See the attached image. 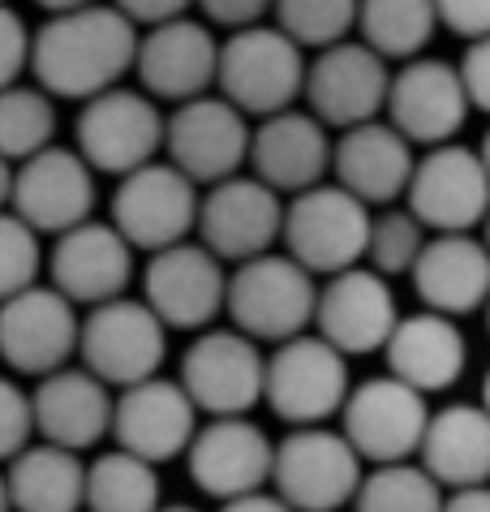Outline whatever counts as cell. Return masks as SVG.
I'll return each instance as SVG.
<instances>
[{
	"label": "cell",
	"instance_id": "6da1fadb",
	"mask_svg": "<svg viewBox=\"0 0 490 512\" xmlns=\"http://www.w3.org/2000/svg\"><path fill=\"white\" fill-rule=\"evenodd\" d=\"M138 61V26L112 5L56 13L31 35V69L43 95L95 99Z\"/></svg>",
	"mask_w": 490,
	"mask_h": 512
},
{
	"label": "cell",
	"instance_id": "7a4b0ae2",
	"mask_svg": "<svg viewBox=\"0 0 490 512\" xmlns=\"http://www.w3.org/2000/svg\"><path fill=\"white\" fill-rule=\"evenodd\" d=\"M220 99H228L241 117H276L306 91V52L280 26H250L233 31L220 44L215 69Z\"/></svg>",
	"mask_w": 490,
	"mask_h": 512
},
{
	"label": "cell",
	"instance_id": "3957f363",
	"mask_svg": "<svg viewBox=\"0 0 490 512\" xmlns=\"http://www.w3.org/2000/svg\"><path fill=\"white\" fill-rule=\"evenodd\" d=\"M224 310L233 315V327L250 340H297L306 336L319 310V289L314 276L288 254H263V259L241 263L228 276V297Z\"/></svg>",
	"mask_w": 490,
	"mask_h": 512
},
{
	"label": "cell",
	"instance_id": "277c9868",
	"mask_svg": "<svg viewBox=\"0 0 490 512\" xmlns=\"http://www.w3.org/2000/svg\"><path fill=\"white\" fill-rule=\"evenodd\" d=\"M82 371H91L104 388H134L160 375L168 358V327L155 319V310L138 297H117V302L95 306L82 319L78 336Z\"/></svg>",
	"mask_w": 490,
	"mask_h": 512
},
{
	"label": "cell",
	"instance_id": "5b68a950",
	"mask_svg": "<svg viewBox=\"0 0 490 512\" xmlns=\"http://www.w3.org/2000/svg\"><path fill=\"white\" fill-rule=\"evenodd\" d=\"M370 207L340 186H314L284 207V246L288 259L310 276H340L366 259L370 246Z\"/></svg>",
	"mask_w": 490,
	"mask_h": 512
},
{
	"label": "cell",
	"instance_id": "8992f818",
	"mask_svg": "<svg viewBox=\"0 0 490 512\" xmlns=\"http://www.w3.org/2000/svg\"><path fill=\"white\" fill-rule=\"evenodd\" d=\"M271 482L293 512H340L349 500H357L362 457L340 431L297 426L288 439H280Z\"/></svg>",
	"mask_w": 490,
	"mask_h": 512
},
{
	"label": "cell",
	"instance_id": "52a82bcc",
	"mask_svg": "<svg viewBox=\"0 0 490 512\" xmlns=\"http://www.w3.org/2000/svg\"><path fill=\"white\" fill-rule=\"evenodd\" d=\"M164 134H168V121L160 117L155 99L129 87H112L82 104L78 155L91 164V173L129 177L138 168L155 164Z\"/></svg>",
	"mask_w": 490,
	"mask_h": 512
},
{
	"label": "cell",
	"instance_id": "ba28073f",
	"mask_svg": "<svg viewBox=\"0 0 490 512\" xmlns=\"http://www.w3.org/2000/svg\"><path fill=\"white\" fill-rule=\"evenodd\" d=\"M181 388L198 414L211 418H245L263 401L267 358L250 336L237 327H211L185 349L181 358Z\"/></svg>",
	"mask_w": 490,
	"mask_h": 512
},
{
	"label": "cell",
	"instance_id": "9c48e42d",
	"mask_svg": "<svg viewBox=\"0 0 490 512\" xmlns=\"http://www.w3.org/2000/svg\"><path fill=\"white\" fill-rule=\"evenodd\" d=\"M198 186L172 164H147L138 173L121 177V190L112 194V229L134 250H172L181 246L190 229H198Z\"/></svg>",
	"mask_w": 490,
	"mask_h": 512
},
{
	"label": "cell",
	"instance_id": "30bf717a",
	"mask_svg": "<svg viewBox=\"0 0 490 512\" xmlns=\"http://www.w3.org/2000/svg\"><path fill=\"white\" fill-rule=\"evenodd\" d=\"M263 401L293 426H319L349 401V362L323 336H297L267 358Z\"/></svg>",
	"mask_w": 490,
	"mask_h": 512
},
{
	"label": "cell",
	"instance_id": "8fae6325",
	"mask_svg": "<svg viewBox=\"0 0 490 512\" xmlns=\"http://www.w3.org/2000/svg\"><path fill=\"white\" fill-rule=\"evenodd\" d=\"M340 418H344L340 435L349 439L362 461L405 465L413 452H422L430 409H426V396L413 392L409 383L379 375V379L357 383L340 409Z\"/></svg>",
	"mask_w": 490,
	"mask_h": 512
},
{
	"label": "cell",
	"instance_id": "7c38bea8",
	"mask_svg": "<svg viewBox=\"0 0 490 512\" xmlns=\"http://www.w3.org/2000/svg\"><path fill=\"white\" fill-rule=\"evenodd\" d=\"M250 134L254 130L228 99L203 95L168 117L164 151L168 164L190 177L194 186H220V181H233L241 164L250 160Z\"/></svg>",
	"mask_w": 490,
	"mask_h": 512
},
{
	"label": "cell",
	"instance_id": "4fadbf2b",
	"mask_svg": "<svg viewBox=\"0 0 490 512\" xmlns=\"http://www.w3.org/2000/svg\"><path fill=\"white\" fill-rule=\"evenodd\" d=\"M82 319L69 297L56 289H26L9 302H0V358L18 375L48 379L65 371L69 358L78 353Z\"/></svg>",
	"mask_w": 490,
	"mask_h": 512
},
{
	"label": "cell",
	"instance_id": "5bb4252c",
	"mask_svg": "<svg viewBox=\"0 0 490 512\" xmlns=\"http://www.w3.org/2000/svg\"><path fill=\"white\" fill-rule=\"evenodd\" d=\"M387 91H392V74H387L383 56L344 39L306 65V91L301 95L310 99L314 121L357 130V125L379 121V112L387 108Z\"/></svg>",
	"mask_w": 490,
	"mask_h": 512
},
{
	"label": "cell",
	"instance_id": "9a60e30c",
	"mask_svg": "<svg viewBox=\"0 0 490 512\" xmlns=\"http://www.w3.org/2000/svg\"><path fill=\"white\" fill-rule=\"evenodd\" d=\"M409 211L422 229L473 233L490 216V177L478 151L435 147L422 155L409 181Z\"/></svg>",
	"mask_w": 490,
	"mask_h": 512
},
{
	"label": "cell",
	"instance_id": "2e32d148",
	"mask_svg": "<svg viewBox=\"0 0 490 512\" xmlns=\"http://www.w3.org/2000/svg\"><path fill=\"white\" fill-rule=\"evenodd\" d=\"M13 216L35 233H69L95 211V173L78 151L43 147L13 173Z\"/></svg>",
	"mask_w": 490,
	"mask_h": 512
},
{
	"label": "cell",
	"instance_id": "e0dca14e",
	"mask_svg": "<svg viewBox=\"0 0 490 512\" xmlns=\"http://www.w3.org/2000/svg\"><path fill=\"white\" fill-rule=\"evenodd\" d=\"M228 276L220 259L207 246H181L151 254L142 272V302L155 310V319L177 332H198L224 310Z\"/></svg>",
	"mask_w": 490,
	"mask_h": 512
},
{
	"label": "cell",
	"instance_id": "ac0fdd59",
	"mask_svg": "<svg viewBox=\"0 0 490 512\" xmlns=\"http://www.w3.org/2000/svg\"><path fill=\"white\" fill-rule=\"evenodd\" d=\"M194 435H198V409L177 379L155 375L147 383H134L112 405V439H117V448L147 465L190 452Z\"/></svg>",
	"mask_w": 490,
	"mask_h": 512
},
{
	"label": "cell",
	"instance_id": "d6986e66",
	"mask_svg": "<svg viewBox=\"0 0 490 512\" xmlns=\"http://www.w3.org/2000/svg\"><path fill=\"white\" fill-rule=\"evenodd\" d=\"M198 233L215 259H263L284 237V203L258 177L220 181L198 207Z\"/></svg>",
	"mask_w": 490,
	"mask_h": 512
},
{
	"label": "cell",
	"instance_id": "ffe728a7",
	"mask_svg": "<svg viewBox=\"0 0 490 512\" xmlns=\"http://www.w3.org/2000/svg\"><path fill=\"white\" fill-rule=\"evenodd\" d=\"M469 117V95L460 69L435 56L405 61L387 91V125L405 134L413 147H448V138Z\"/></svg>",
	"mask_w": 490,
	"mask_h": 512
},
{
	"label": "cell",
	"instance_id": "44dd1931",
	"mask_svg": "<svg viewBox=\"0 0 490 512\" xmlns=\"http://www.w3.org/2000/svg\"><path fill=\"white\" fill-rule=\"evenodd\" d=\"M396 297L387 280L370 267H349V272L331 276L319 289V310H314V327L336 353L344 358H362V353L387 349L396 332Z\"/></svg>",
	"mask_w": 490,
	"mask_h": 512
},
{
	"label": "cell",
	"instance_id": "7402d4cb",
	"mask_svg": "<svg viewBox=\"0 0 490 512\" xmlns=\"http://www.w3.org/2000/svg\"><path fill=\"white\" fill-rule=\"evenodd\" d=\"M138 82L155 99L172 104H190L203 99L215 87V69H220V44H215L211 26L198 18H172L164 26H151L138 39Z\"/></svg>",
	"mask_w": 490,
	"mask_h": 512
},
{
	"label": "cell",
	"instance_id": "603a6c76",
	"mask_svg": "<svg viewBox=\"0 0 490 512\" xmlns=\"http://www.w3.org/2000/svg\"><path fill=\"white\" fill-rule=\"evenodd\" d=\"M134 280V246L104 220H86L56 237L52 289L74 306H104L125 297Z\"/></svg>",
	"mask_w": 490,
	"mask_h": 512
},
{
	"label": "cell",
	"instance_id": "cb8c5ba5",
	"mask_svg": "<svg viewBox=\"0 0 490 512\" xmlns=\"http://www.w3.org/2000/svg\"><path fill=\"white\" fill-rule=\"evenodd\" d=\"M276 444L250 418H211L190 444V478L215 500H241L271 482Z\"/></svg>",
	"mask_w": 490,
	"mask_h": 512
},
{
	"label": "cell",
	"instance_id": "d4e9b609",
	"mask_svg": "<svg viewBox=\"0 0 490 512\" xmlns=\"http://www.w3.org/2000/svg\"><path fill=\"white\" fill-rule=\"evenodd\" d=\"M250 164L254 177L276 194H306L323 186V173L331 168V142L327 125L310 112H276L250 134Z\"/></svg>",
	"mask_w": 490,
	"mask_h": 512
},
{
	"label": "cell",
	"instance_id": "484cf974",
	"mask_svg": "<svg viewBox=\"0 0 490 512\" xmlns=\"http://www.w3.org/2000/svg\"><path fill=\"white\" fill-rule=\"evenodd\" d=\"M413 289L435 315H473L490 302V250L473 233L430 237L413 263Z\"/></svg>",
	"mask_w": 490,
	"mask_h": 512
},
{
	"label": "cell",
	"instance_id": "4316f807",
	"mask_svg": "<svg viewBox=\"0 0 490 512\" xmlns=\"http://www.w3.org/2000/svg\"><path fill=\"white\" fill-rule=\"evenodd\" d=\"M331 168H336V186L349 190L357 203H392L409 194L417 155L405 134H396L387 121H370L357 130H344V138L331 147Z\"/></svg>",
	"mask_w": 490,
	"mask_h": 512
},
{
	"label": "cell",
	"instance_id": "83f0119b",
	"mask_svg": "<svg viewBox=\"0 0 490 512\" xmlns=\"http://www.w3.org/2000/svg\"><path fill=\"white\" fill-rule=\"evenodd\" d=\"M112 405L117 401L108 396V388L82 366H65L39 379V388L31 392L35 431L43 435V444L65 452L95 448L112 431Z\"/></svg>",
	"mask_w": 490,
	"mask_h": 512
},
{
	"label": "cell",
	"instance_id": "f1b7e54d",
	"mask_svg": "<svg viewBox=\"0 0 490 512\" xmlns=\"http://www.w3.org/2000/svg\"><path fill=\"white\" fill-rule=\"evenodd\" d=\"M383 353L387 366H392V379L409 383L422 396L452 388L469 362V345L460 336V327L448 315H435V310L400 319Z\"/></svg>",
	"mask_w": 490,
	"mask_h": 512
},
{
	"label": "cell",
	"instance_id": "f546056e",
	"mask_svg": "<svg viewBox=\"0 0 490 512\" xmlns=\"http://www.w3.org/2000/svg\"><path fill=\"white\" fill-rule=\"evenodd\" d=\"M422 469L439 487L469 491L490 478V414L482 405H448L430 414L422 439Z\"/></svg>",
	"mask_w": 490,
	"mask_h": 512
},
{
	"label": "cell",
	"instance_id": "4dcf8cb0",
	"mask_svg": "<svg viewBox=\"0 0 490 512\" xmlns=\"http://www.w3.org/2000/svg\"><path fill=\"white\" fill-rule=\"evenodd\" d=\"M13 512H78L86 504V465L78 452L31 444L5 469Z\"/></svg>",
	"mask_w": 490,
	"mask_h": 512
},
{
	"label": "cell",
	"instance_id": "1f68e13d",
	"mask_svg": "<svg viewBox=\"0 0 490 512\" xmlns=\"http://www.w3.org/2000/svg\"><path fill=\"white\" fill-rule=\"evenodd\" d=\"M362 44L383 61H417L439 26L435 0H357Z\"/></svg>",
	"mask_w": 490,
	"mask_h": 512
},
{
	"label": "cell",
	"instance_id": "d6a6232c",
	"mask_svg": "<svg viewBox=\"0 0 490 512\" xmlns=\"http://www.w3.org/2000/svg\"><path fill=\"white\" fill-rule=\"evenodd\" d=\"M86 508L91 512H160L155 465L112 448L86 465Z\"/></svg>",
	"mask_w": 490,
	"mask_h": 512
},
{
	"label": "cell",
	"instance_id": "836d02e7",
	"mask_svg": "<svg viewBox=\"0 0 490 512\" xmlns=\"http://www.w3.org/2000/svg\"><path fill=\"white\" fill-rule=\"evenodd\" d=\"M56 108L39 87H5L0 91V160L26 164L43 147H52Z\"/></svg>",
	"mask_w": 490,
	"mask_h": 512
},
{
	"label": "cell",
	"instance_id": "e575fe53",
	"mask_svg": "<svg viewBox=\"0 0 490 512\" xmlns=\"http://www.w3.org/2000/svg\"><path fill=\"white\" fill-rule=\"evenodd\" d=\"M443 487L422 465H374L357 487V512H443Z\"/></svg>",
	"mask_w": 490,
	"mask_h": 512
},
{
	"label": "cell",
	"instance_id": "d590c367",
	"mask_svg": "<svg viewBox=\"0 0 490 512\" xmlns=\"http://www.w3.org/2000/svg\"><path fill=\"white\" fill-rule=\"evenodd\" d=\"M276 26L306 52H327L357 26V0H276Z\"/></svg>",
	"mask_w": 490,
	"mask_h": 512
},
{
	"label": "cell",
	"instance_id": "8d00e7d4",
	"mask_svg": "<svg viewBox=\"0 0 490 512\" xmlns=\"http://www.w3.org/2000/svg\"><path fill=\"white\" fill-rule=\"evenodd\" d=\"M422 246H426V229L417 224L413 211H383V216H374V224H370V246H366L370 272H379L383 280L413 272Z\"/></svg>",
	"mask_w": 490,
	"mask_h": 512
},
{
	"label": "cell",
	"instance_id": "74e56055",
	"mask_svg": "<svg viewBox=\"0 0 490 512\" xmlns=\"http://www.w3.org/2000/svg\"><path fill=\"white\" fill-rule=\"evenodd\" d=\"M39 263V233L26 229L13 211H0V302L35 289Z\"/></svg>",
	"mask_w": 490,
	"mask_h": 512
},
{
	"label": "cell",
	"instance_id": "f35d334b",
	"mask_svg": "<svg viewBox=\"0 0 490 512\" xmlns=\"http://www.w3.org/2000/svg\"><path fill=\"white\" fill-rule=\"evenodd\" d=\"M31 435H35L31 392H22L13 379L0 375V461H13L18 452L31 448Z\"/></svg>",
	"mask_w": 490,
	"mask_h": 512
},
{
	"label": "cell",
	"instance_id": "ab89813d",
	"mask_svg": "<svg viewBox=\"0 0 490 512\" xmlns=\"http://www.w3.org/2000/svg\"><path fill=\"white\" fill-rule=\"evenodd\" d=\"M26 65H31V31L9 5H0V91L18 87Z\"/></svg>",
	"mask_w": 490,
	"mask_h": 512
},
{
	"label": "cell",
	"instance_id": "60d3db41",
	"mask_svg": "<svg viewBox=\"0 0 490 512\" xmlns=\"http://www.w3.org/2000/svg\"><path fill=\"white\" fill-rule=\"evenodd\" d=\"M198 9L211 18V26H228V31H250V26H263L267 9L276 0H194Z\"/></svg>",
	"mask_w": 490,
	"mask_h": 512
},
{
	"label": "cell",
	"instance_id": "b9f144b4",
	"mask_svg": "<svg viewBox=\"0 0 490 512\" xmlns=\"http://www.w3.org/2000/svg\"><path fill=\"white\" fill-rule=\"evenodd\" d=\"M439 22L465 39H486L490 35V0H435Z\"/></svg>",
	"mask_w": 490,
	"mask_h": 512
},
{
	"label": "cell",
	"instance_id": "7bdbcfd3",
	"mask_svg": "<svg viewBox=\"0 0 490 512\" xmlns=\"http://www.w3.org/2000/svg\"><path fill=\"white\" fill-rule=\"evenodd\" d=\"M456 69H460V82H465L469 108L490 112V35L473 39L469 52H465V61H460Z\"/></svg>",
	"mask_w": 490,
	"mask_h": 512
},
{
	"label": "cell",
	"instance_id": "ee69618b",
	"mask_svg": "<svg viewBox=\"0 0 490 512\" xmlns=\"http://www.w3.org/2000/svg\"><path fill=\"white\" fill-rule=\"evenodd\" d=\"M194 0H112V9H121L134 26H164L172 18H185V9H190Z\"/></svg>",
	"mask_w": 490,
	"mask_h": 512
},
{
	"label": "cell",
	"instance_id": "f6af8a7d",
	"mask_svg": "<svg viewBox=\"0 0 490 512\" xmlns=\"http://www.w3.org/2000/svg\"><path fill=\"white\" fill-rule=\"evenodd\" d=\"M220 512H293V508L271 491H254V495H241V500H228Z\"/></svg>",
	"mask_w": 490,
	"mask_h": 512
},
{
	"label": "cell",
	"instance_id": "bcb514c9",
	"mask_svg": "<svg viewBox=\"0 0 490 512\" xmlns=\"http://www.w3.org/2000/svg\"><path fill=\"white\" fill-rule=\"evenodd\" d=\"M443 512H490V487L452 491L448 500H443Z\"/></svg>",
	"mask_w": 490,
	"mask_h": 512
},
{
	"label": "cell",
	"instance_id": "7dc6e473",
	"mask_svg": "<svg viewBox=\"0 0 490 512\" xmlns=\"http://www.w3.org/2000/svg\"><path fill=\"white\" fill-rule=\"evenodd\" d=\"M39 9H48L52 18L56 13H78V9H86V5H95V0H35Z\"/></svg>",
	"mask_w": 490,
	"mask_h": 512
},
{
	"label": "cell",
	"instance_id": "c3c4849f",
	"mask_svg": "<svg viewBox=\"0 0 490 512\" xmlns=\"http://www.w3.org/2000/svg\"><path fill=\"white\" fill-rule=\"evenodd\" d=\"M9 198H13V168L9 160H0V211H5Z\"/></svg>",
	"mask_w": 490,
	"mask_h": 512
},
{
	"label": "cell",
	"instance_id": "681fc988",
	"mask_svg": "<svg viewBox=\"0 0 490 512\" xmlns=\"http://www.w3.org/2000/svg\"><path fill=\"white\" fill-rule=\"evenodd\" d=\"M478 155H482V164H486V177H490V130H486V138H482V151H478Z\"/></svg>",
	"mask_w": 490,
	"mask_h": 512
},
{
	"label": "cell",
	"instance_id": "f907efd6",
	"mask_svg": "<svg viewBox=\"0 0 490 512\" xmlns=\"http://www.w3.org/2000/svg\"><path fill=\"white\" fill-rule=\"evenodd\" d=\"M0 512H13V508H9V487H5V474H0Z\"/></svg>",
	"mask_w": 490,
	"mask_h": 512
},
{
	"label": "cell",
	"instance_id": "816d5d0a",
	"mask_svg": "<svg viewBox=\"0 0 490 512\" xmlns=\"http://www.w3.org/2000/svg\"><path fill=\"white\" fill-rule=\"evenodd\" d=\"M482 409L490 414V371H486V383H482Z\"/></svg>",
	"mask_w": 490,
	"mask_h": 512
},
{
	"label": "cell",
	"instance_id": "f5cc1de1",
	"mask_svg": "<svg viewBox=\"0 0 490 512\" xmlns=\"http://www.w3.org/2000/svg\"><path fill=\"white\" fill-rule=\"evenodd\" d=\"M160 512H198V508H190V504H172V508H160Z\"/></svg>",
	"mask_w": 490,
	"mask_h": 512
},
{
	"label": "cell",
	"instance_id": "db71d44e",
	"mask_svg": "<svg viewBox=\"0 0 490 512\" xmlns=\"http://www.w3.org/2000/svg\"><path fill=\"white\" fill-rule=\"evenodd\" d=\"M486 250H490V216H486Z\"/></svg>",
	"mask_w": 490,
	"mask_h": 512
},
{
	"label": "cell",
	"instance_id": "11a10c76",
	"mask_svg": "<svg viewBox=\"0 0 490 512\" xmlns=\"http://www.w3.org/2000/svg\"><path fill=\"white\" fill-rule=\"evenodd\" d=\"M486 327H490V302H486Z\"/></svg>",
	"mask_w": 490,
	"mask_h": 512
},
{
	"label": "cell",
	"instance_id": "9f6ffc18",
	"mask_svg": "<svg viewBox=\"0 0 490 512\" xmlns=\"http://www.w3.org/2000/svg\"><path fill=\"white\" fill-rule=\"evenodd\" d=\"M0 5H5V0H0Z\"/></svg>",
	"mask_w": 490,
	"mask_h": 512
}]
</instances>
